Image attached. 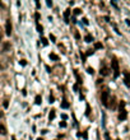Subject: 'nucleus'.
I'll list each match as a JSON object with an SVG mask.
<instances>
[{"label": "nucleus", "instance_id": "a878e982", "mask_svg": "<svg viewBox=\"0 0 130 140\" xmlns=\"http://www.w3.org/2000/svg\"><path fill=\"white\" fill-rule=\"evenodd\" d=\"M19 64H21L22 66H26V65H27V61H26V60H21V61H19Z\"/></svg>", "mask_w": 130, "mask_h": 140}, {"label": "nucleus", "instance_id": "a18cd8bd", "mask_svg": "<svg viewBox=\"0 0 130 140\" xmlns=\"http://www.w3.org/2000/svg\"><path fill=\"white\" fill-rule=\"evenodd\" d=\"M116 140H120V139H116Z\"/></svg>", "mask_w": 130, "mask_h": 140}, {"label": "nucleus", "instance_id": "9d476101", "mask_svg": "<svg viewBox=\"0 0 130 140\" xmlns=\"http://www.w3.org/2000/svg\"><path fill=\"white\" fill-rule=\"evenodd\" d=\"M41 102H42V97L38 94V96H36V98H34V103L36 105H41Z\"/></svg>", "mask_w": 130, "mask_h": 140}, {"label": "nucleus", "instance_id": "e433bc0d", "mask_svg": "<svg viewBox=\"0 0 130 140\" xmlns=\"http://www.w3.org/2000/svg\"><path fill=\"white\" fill-rule=\"evenodd\" d=\"M71 21H73V23H77V19H75V17H73V18H71Z\"/></svg>", "mask_w": 130, "mask_h": 140}, {"label": "nucleus", "instance_id": "dca6fc26", "mask_svg": "<svg viewBox=\"0 0 130 140\" xmlns=\"http://www.w3.org/2000/svg\"><path fill=\"white\" fill-rule=\"evenodd\" d=\"M124 107H125V102L124 101H120V103H119V111H122Z\"/></svg>", "mask_w": 130, "mask_h": 140}, {"label": "nucleus", "instance_id": "4be33fe9", "mask_svg": "<svg viewBox=\"0 0 130 140\" xmlns=\"http://www.w3.org/2000/svg\"><path fill=\"white\" fill-rule=\"evenodd\" d=\"M41 41H42V45H44V46H47V45H49V42H47L46 38H41Z\"/></svg>", "mask_w": 130, "mask_h": 140}, {"label": "nucleus", "instance_id": "c03bdc74", "mask_svg": "<svg viewBox=\"0 0 130 140\" xmlns=\"http://www.w3.org/2000/svg\"><path fill=\"white\" fill-rule=\"evenodd\" d=\"M0 37H2V31H0Z\"/></svg>", "mask_w": 130, "mask_h": 140}, {"label": "nucleus", "instance_id": "2eb2a0df", "mask_svg": "<svg viewBox=\"0 0 130 140\" xmlns=\"http://www.w3.org/2000/svg\"><path fill=\"white\" fill-rule=\"evenodd\" d=\"M55 118V111L52 110L50 113H49V120H50V121H51V120H54Z\"/></svg>", "mask_w": 130, "mask_h": 140}, {"label": "nucleus", "instance_id": "0eeeda50", "mask_svg": "<svg viewBox=\"0 0 130 140\" xmlns=\"http://www.w3.org/2000/svg\"><path fill=\"white\" fill-rule=\"evenodd\" d=\"M69 17H70V9H66L65 12H64V21H65V23H69Z\"/></svg>", "mask_w": 130, "mask_h": 140}, {"label": "nucleus", "instance_id": "bb28decb", "mask_svg": "<svg viewBox=\"0 0 130 140\" xmlns=\"http://www.w3.org/2000/svg\"><path fill=\"white\" fill-rule=\"evenodd\" d=\"M3 105H4V107H5V108H8V107H9V102H8V99H5Z\"/></svg>", "mask_w": 130, "mask_h": 140}, {"label": "nucleus", "instance_id": "7c9ffc66", "mask_svg": "<svg viewBox=\"0 0 130 140\" xmlns=\"http://www.w3.org/2000/svg\"><path fill=\"white\" fill-rule=\"evenodd\" d=\"M83 23H84L85 26H88V23H89V22H88V19H87V18H83Z\"/></svg>", "mask_w": 130, "mask_h": 140}, {"label": "nucleus", "instance_id": "4c0bfd02", "mask_svg": "<svg viewBox=\"0 0 130 140\" xmlns=\"http://www.w3.org/2000/svg\"><path fill=\"white\" fill-rule=\"evenodd\" d=\"M46 4H47V5H49V7H51V5H52V3H51V2H50V0H49V2H47V3H46Z\"/></svg>", "mask_w": 130, "mask_h": 140}, {"label": "nucleus", "instance_id": "20e7f679", "mask_svg": "<svg viewBox=\"0 0 130 140\" xmlns=\"http://www.w3.org/2000/svg\"><path fill=\"white\" fill-rule=\"evenodd\" d=\"M100 74L102 75V76H106V75H108L110 74V69L107 68V66H101V70H100Z\"/></svg>", "mask_w": 130, "mask_h": 140}, {"label": "nucleus", "instance_id": "c85d7f7f", "mask_svg": "<svg viewBox=\"0 0 130 140\" xmlns=\"http://www.w3.org/2000/svg\"><path fill=\"white\" fill-rule=\"evenodd\" d=\"M34 18L37 19V21H38V19L41 18V15H40V13H36V14H34Z\"/></svg>", "mask_w": 130, "mask_h": 140}, {"label": "nucleus", "instance_id": "aec40b11", "mask_svg": "<svg viewBox=\"0 0 130 140\" xmlns=\"http://www.w3.org/2000/svg\"><path fill=\"white\" fill-rule=\"evenodd\" d=\"M95 49H96V50H98V49H102V43H100V42H96V43H95Z\"/></svg>", "mask_w": 130, "mask_h": 140}, {"label": "nucleus", "instance_id": "a211bd4d", "mask_svg": "<svg viewBox=\"0 0 130 140\" xmlns=\"http://www.w3.org/2000/svg\"><path fill=\"white\" fill-rule=\"evenodd\" d=\"M73 13H74V15H78V14H80V13H82V10H80L79 8H75V9L73 10Z\"/></svg>", "mask_w": 130, "mask_h": 140}, {"label": "nucleus", "instance_id": "cd10ccee", "mask_svg": "<svg viewBox=\"0 0 130 140\" xmlns=\"http://www.w3.org/2000/svg\"><path fill=\"white\" fill-rule=\"evenodd\" d=\"M59 125H60V127H66V122L65 121H61Z\"/></svg>", "mask_w": 130, "mask_h": 140}, {"label": "nucleus", "instance_id": "423d86ee", "mask_svg": "<svg viewBox=\"0 0 130 140\" xmlns=\"http://www.w3.org/2000/svg\"><path fill=\"white\" fill-rule=\"evenodd\" d=\"M115 107H116V99L115 97H111L108 102V108H115Z\"/></svg>", "mask_w": 130, "mask_h": 140}, {"label": "nucleus", "instance_id": "f8f14e48", "mask_svg": "<svg viewBox=\"0 0 130 140\" xmlns=\"http://www.w3.org/2000/svg\"><path fill=\"white\" fill-rule=\"evenodd\" d=\"M70 107V105H69V102H66V101H64L63 103H61V108H64V110H66V108H69Z\"/></svg>", "mask_w": 130, "mask_h": 140}, {"label": "nucleus", "instance_id": "f3484780", "mask_svg": "<svg viewBox=\"0 0 130 140\" xmlns=\"http://www.w3.org/2000/svg\"><path fill=\"white\" fill-rule=\"evenodd\" d=\"M85 115H87V116L91 115V106H89L88 103H87V106H85Z\"/></svg>", "mask_w": 130, "mask_h": 140}, {"label": "nucleus", "instance_id": "ea45409f", "mask_svg": "<svg viewBox=\"0 0 130 140\" xmlns=\"http://www.w3.org/2000/svg\"><path fill=\"white\" fill-rule=\"evenodd\" d=\"M126 24H127V26H130V19H126Z\"/></svg>", "mask_w": 130, "mask_h": 140}, {"label": "nucleus", "instance_id": "f704fd0d", "mask_svg": "<svg viewBox=\"0 0 130 140\" xmlns=\"http://www.w3.org/2000/svg\"><path fill=\"white\" fill-rule=\"evenodd\" d=\"M105 137H106V140H110V135H108V132L105 134Z\"/></svg>", "mask_w": 130, "mask_h": 140}, {"label": "nucleus", "instance_id": "1a4fd4ad", "mask_svg": "<svg viewBox=\"0 0 130 140\" xmlns=\"http://www.w3.org/2000/svg\"><path fill=\"white\" fill-rule=\"evenodd\" d=\"M0 135H7V129L3 124H0Z\"/></svg>", "mask_w": 130, "mask_h": 140}, {"label": "nucleus", "instance_id": "b1692460", "mask_svg": "<svg viewBox=\"0 0 130 140\" xmlns=\"http://www.w3.org/2000/svg\"><path fill=\"white\" fill-rule=\"evenodd\" d=\"M87 71H88V74H95V70H93V68H88V69H87Z\"/></svg>", "mask_w": 130, "mask_h": 140}, {"label": "nucleus", "instance_id": "37998d69", "mask_svg": "<svg viewBox=\"0 0 130 140\" xmlns=\"http://www.w3.org/2000/svg\"><path fill=\"white\" fill-rule=\"evenodd\" d=\"M37 140H42V139H41V137H38V139H37Z\"/></svg>", "mask_w": 130, "mask_h": 140}, {"label": "nucleus", "instance_id": "79ce46f5", "mask_svg": "<svg viewBox=\"0 0 130 140\" xmlns=\"http://www.w3.org/2000/svg\"><path fill=\"white\" fill-rule=\"evenodd\" d=\"M12 140H15V136H12Z\"/></svg>", "mask_w": 130, "mask_h": 140}, {"label": "nucleus", "instance_id": "6ab92c4d", "mask_svg": "<svg viewBox=\"0 0 130 140\" xmlns=\"http://www.w3.org/2000/svg\"><path fill=\"white\" fill-rule=\"evenodd\" d=\"M37 31H38L40 33H42V32H44V28H42V26H41V24H38V23H37Z\"/></svg>", "mask_w": 130, "mask_h": 140}, {"label": "nucleus", "instance_id": "9b49d317", "mask_svg": "<svg viewBox=\"0 0 130 140\" xmlns=\"http://www.w3.org/2000/svg\"><path fill=\"white\" fill-rule=\"evenodd\" d=\"M74 75H75V78H77V83L78 84H82V78L79 76V74H78L77 70H74Z\"/></svg>", "mask_w": 130, "mask_h": 140}, {"label": "nucleus", "instance_id": "7ed1b4c3", "mask_svg": "<svg viewBox=\"0 0 130 140\" xmlns=\"http://www.w3.org/2000/svg\"><path fill=\"white\" fill-rule=\"evenodd\" d=\"M5 34L7 36L12 34V23H10V19H7V22H5Z\"/></svg>", "mask_w": 130, "mask_h": 140}, {"label": "nucleus", "instance_id": "5701e85b", "mask_svg": "<svg viewBox=\"0 0 130 140\" xmlns=\"http://www.w3.org/2000/svg\"><path fill=\"white\" fill-rule=\"evenodd\" d=\"M74 36H75V38H77V39H79V38H80V34H79V32H78V31H74Z\"/></svg>", "mask_w": 130, "mask_h": 140}, {"label": "nucleus", "instance_id": "c9c22d12", "mask_svg": "<svg viewBox=\"0 0 130 140\" xmlns=\"http://www.w3.org/2000/svg\"><path fill=\"white\" fill-rule=\"evenodd\" d=\"M61 117H63V120H66V118H68V116H66L65 113H64V115H61Z\"/></svg>", "mask_w": 130, "mask_h": 140}, {"label": "nucleus", "instance_id": "58836bf2", "mask_svg": "<svg viewBox=\"0 0 130 140\" xmlns=\"http://www.w3.org/2000/svg\"><path fill=\"white\" fill-rule=\"evenodd\" d=\"M83 137H84V139H87V137H88V135H87V132H84V134H83Z\"/></svg>", "mask_w": 130, "mask_h": 140}, {"label": "nucleus", "instance_id": "39448f33", "mask_svg": "<svg viewBox=\"0 0 130 140\" xmlns=\"http://www.w3.org/2000/svg\"><path fill=\"white\" fill-rule=\"evenodd\" d=\"M126 117H127V112H126L125 110H122V111L119 112V120H120V121H124V120H126Z\"/></svg>", "mask_w": 130, "mask_h": 140}, {"label": "nucleus", "instance_id": "72a5a7b5", "mask_svg": "<svg viewBox=\"0 0 130 140\" xmlns=\"http://www.w3.org/2000/svg\"><path fill=\"white\" fill-rule=\"evenodd\" d=\"M50 39H51L52 42H55V36L54 34H50Z\"/></svg>", "mask_w": 130, "mask_h": 140}, {"label": "nucleus", "instance_id": "2f4dec72", "mask_svg": "<svg viewBox=\"0 0 130 140\" xmlns=\"http://www.w3.org/2000/svg\"><path fill=\"white\" fill-rule=\"evenodd\" d=\"M50 103H54V101H55V98H54V96H50Z\"/></svg>", "mask_w": 130, "mask_h": 140}, {"label": "nucleus", "instance_id": "393cba45", "mask_svg": "<svg viewBox=\"0 0 130 140\" xmlns=\"http://www.w3.org/2000/svg\"><path fill=\"white\" fill-rule=\"evenodd\" d=\"M93 52H95L93 50H88V51H87V54H85V56H89V55H93Z\"/></svg>", "mask_w": 130, "mask_h": 140}, {"label": "nucleus", "instance_id": "473e14b6", "mask_svg": "<svg viewBox=\"0 0 130 140\" xmlns=\"http://www.w3.org/2000/svg\"><path fill=\"white\" fill-rule=\"evenodd\" d=\"M80 57H82V60H83V63H84V61H85V55L80 52Z\"/></svg>", "mask_w": 130, "mask_h": 140}, {"label": "nucleus", "instance_id": "c756f323", "mask_svg": "<svg viewBox=\"0 0 130 140\" xmlns=\"http://www.w3.org/2000/svg\"><path fill=\"white\" fill-rule=\"evenodd\" d=\"M73 89L75 90V92H78V89H79V88H78V84H74V85H73Z\"/></svg>", "mask_w": 130, "mask_h": 140}, {"label": "nucleus", "instance_id": "f257e3e1", "mask_svg": "<svg viewBox=\"0 0 130 140\" xmlns=\"http://www.w3.org/2000/svg\"><path fill=\"white\" fill-rule=\"evenodd\" d=\"M111 66H112V70H114V76L117 78L120 75V68H119V61L116 57H112V61H111Z\"/></svg>", "mask_w": 130, "mask_h": 140}, {"label": "nucleus", "instance_id": "412c9836", "mask_svg": "<svg viewBox=\"0 0 130 140\" xmlns=\"http://www.w3.org/2000/svg\"><path fill=\"white\" fill-rule=\"evenodd\" d=\"M124 82H125V85L130 87V78H126V76H125V80H124Z\"/></svg>", "mask_w": 130, "mask_h": 140}, {"label": "nucleus", "instance_id": "f03ea898", "mask_svg": "<svg viewBox=\"0 0 130 140\" xmlns=\"http://www.w3.org/2000/svg\"><path fill=\"white\" fill-rule=\"evenodd\" d=\"M110 98H111L110 92H108V90H103V92H102V94H101V102H102V105H103L105 107H108Z\"/></svg>", "mask_w": 130, "mask_h": 140}, {"label": "nucleus", "instance_id": "4468645a", "mask_svg": "<svg viewBox=\"0 0 130 140\" xmlns=\"http://www.w3.org/2000/svg\"><path fill=\"white\" fill-rule=\"evenodd\" d=\"M9 49H10V43H9V42H5L4 46H3V50H4V51H9Z\"/></svg>", "mask_w": 130, "mask_h": 140}, {"label": "nucleus", "instance_id": "6e6552de", "mask_svg": "<svg viewBox=\"0 0 130 140\" xmlns=\"http://www.w3.org/2000/svg\"><path fill=\"white\" fill-rule=\"evenodd\" d=\"M84 41H85L87 43H89V42L93 41V37H92V34H85V37H84Z\"/></svg>", "mask_w": 130, "mask_h": 140}, {"label": "nucleus", "instance_id": "a19ab883", "mask_svg": "<svg viewBox=\"0 0 130 140\" xmlns=\"http://www.w3.org/2000/svg\"><path fill=\"white\" fill-rule=\"evenodd\" d=\"M3 115H4V113H3V111H0V118L3 117Z\"/></svg>", "mask_w": 130, "mask_h": 140}, {"label": "nucleus", "instance_id": "ddd939ff", "mask_svg": "<svg viewBox=\"0 0 130 140\" xmlns=\"http://www.w3.org/2000/svg\"><path fill=\"white\" fill-rule=\"evenodd\" d=\"M50 59H51V60H55V61H58V60H59V56H58L56 54H50Z\"/></svg>", "mask_w": 130, "mask_h": 140}]
</instances>
